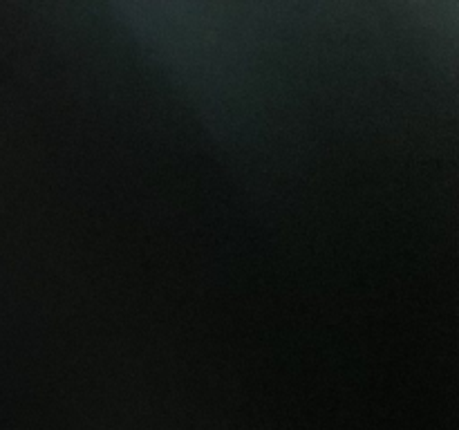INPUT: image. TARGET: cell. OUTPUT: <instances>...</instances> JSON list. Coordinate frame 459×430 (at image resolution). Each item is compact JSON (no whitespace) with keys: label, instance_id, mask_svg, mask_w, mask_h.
Returning a JSON list of instances; mask_svg holds the SVG:
<instances>
[]
</instances>
